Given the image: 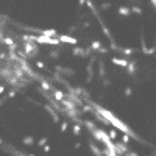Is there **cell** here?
<instances>
[{"mask_svg": "<svg viewBox=\"0 0 156 156\" xmlns=\"http://www.w3.org/2000/svg\"><path fill=\"white\" fill-rule=\"evenodd\" d=\"M112 64L120 66V67H126L128 66V61L126 59H120V58H112Z\"/></svg>", "mask_w": 156, "mask_h": 156, "instance_id": "obj_1", "label": "cell"}, {"mask_svg": "<svg viewBox=\"0 0 156 156\" xmlns=\"http://www.w3.org/2000/svg\"><path fill=\"white\" fill-rule=\"evenodd\" d=\"M129 12H131V9L126 8V6H120L119 8V14L120 16H129Z\"/></svg>", "mask_w": 156, "mask_h": 156, "instance_id": "obj_2", "label": "cell"}, {"mask_svg": "<svg viewBox=\"0 0 156 156\" xmlns=\"http://www.w3.org/2000/svg\"><path fill=\"white\" fill-rule=\"evenodd\" d=\"M72 129H73V134H76V136L81 133V129H80V126H78V125H73V128H72Z\"/></svg>", "mask_w": 156, "mask_h": 156, "instance_id": "obj_3", "label": "cell"}, {"mask_svg": "<svg viewBox=\"0 0 156 156\" xmlns=\"http://www.w3.org/2000/svg\"><path fill=\"white\" fill-rule=\"evenodd\" d=\"M133 12H136V14H142V9L139 8V6H133V8H129Z\"/></svg>", "mask_w": 156, "mask_h": 156, "instance_id": "obj_4", "label": "cell"}, {"mask_svg": "<svg viewBox=\"0 0 156 156\" xmlns=\"http://www.w3.org/2000/svg\"><path fill=\"white\" fill-rule=\"evenodd\" d=\"M122 140H123V144H128V142H129V136L128 134H123L122 136Z\"/></svg>", "mask_w": 156, "mask_h": 156, "instance_id": "obj_5", "label": "cell"}, {"mask_svg": "<svg viewBox=\"0 0 156 156\" xmlns=\"http://www.w3.org/2000/svg\"><path fill=\"white\" fill-rule=\"evenodd\" d=\"M47 144V137H42L41 140H39V145H45Z\"/></svg>", "mask_w": 156, "mask_h": 156, "instance_id": "obj_6", "label": "cell"}, {"mask_svg": "<svg viewBox=\"0 0 156 156\" xmlns=\"http://www.w3.org/2000/svg\"><path fill=\"white\" fill-rule=\"evenodd\" d=\"M25 144L31 145V144H33V139H31V137H27V139H25Z\"/></svg>", "mask_w": 156, "mask_h": 156, "instance_id": "obj_7", "label": "cell"}, {"mask_svg": "<svg viewBox=\"0 0 156 156\" xmlns=\"http://www.w3.org/2000/svg\"><path fill=\"white\" fill-rule=\"evenodd\" d=\"M66 129H67V123H62L61 125V131H66Z\"/></svg>", "mask_w": 156, "mask_h": 156, "instance_id": "obj_8", "label": "cell"}, {"mask_svg": "<svg viewBox=\"0 0 156 156\" xmlns=\"http://www.w3.org/2000/svg\"><path fill=\"white\" fill-rule=\"evenodd\" d=\"M92 47H94V48H98V47H100V42H97V41H95V42L92 44Z\"/></svg>", "mask_w": 156, "mask_h": 156, "instance_id": "obj_9", "label": "cell"}, {"mask_svg": "<svg viewBox=\"0 0 156 156\" xmlns=\"http://www.w3.org/2000/svg\"><path fill=\"white\" fill-rule=\"evenodd\" d=\"M150 2H151V3H153V6L156 8V0H150Z\"/></svg>", "mask_w": 156, "mask_h": 156, "instance_id": "obj_10", "label": "cell"}, {"mask_svg": "<svg viewBox=\"0 0 156 156\" xmlns=\"http://www.w3.org/2000/svg\"><path fill=\"white\" fill-rule=\"evenodd\" d=\"M0 144H2V139H0Z\"/></svg>", "mask_w": 156, "mask_h": 156, "instance_id": "obj_11", "label": "cell"}]
</instances>
